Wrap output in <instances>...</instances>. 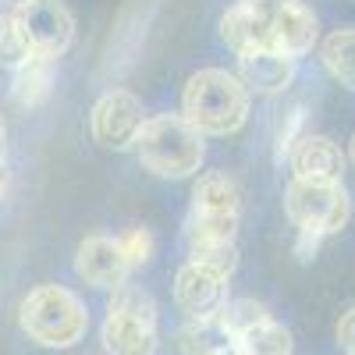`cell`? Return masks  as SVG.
Returning a JSON list of instances; mask_svg holds the SVG:
<instances>
[{"label": "cell", "mask_w": 355, "mask_h": 355, "mask_svg": "<svg viewBox=\"0 0 355 355\" xmlns=\"http://www.w3.org/2000/svg\"><path fill=\"white\" fill-rule=\"evenodd\" d=\"M323 57V68H327L341 85L355 89V28H338L323 40L320 46Z\"/></svg>", "instance_id": "18"}, {"label": "cell", "mask_w": 355, "mask_h": 355, "mask_svg": "<svg viewBox=\"0 0 355 355\" xmlns=\"http://www.w3.org/2000/svg\"><path fill=\"white\" fill-rule=\"evenodd\" d=\"M174 302L192 320H210L227 306V281L196 263H185L174 277Z\"/></svg>", "instance_id": "11"}, {"label": "cell", "mask_w": 355, "mask_h": 355, "mask_svg": "<svg viewBox=\"0 0 355 355\" xmlns=\"http://www.w3.org/2000/svg\"><path fill=\"white\" fill-rule=\"evenodd\" d=\"M220 36L224 43L245 57V53H256V50H274L270 46V36H266V25L259 18V11L249 4V0H234V4L224 11L220 18Z\"/></svg>", "instance_id": "15"}, {"label": "cell", "mask_w": 355, "mask_h": 355, "mask_svg": "<svg viewBox=\"0 0 355 355\" xmlns=\"http://www.w3.org/2000/svg\"><path fill=\"white\" fill-rule=\"evenodd\" d=\"M103 348L110 355L157 352V302L150 291H142L135 284L114 288L107 320H103Z\"/></svg>", "instance_id": "5"}, {"label": "cell", "mask_w": 355, "mask_h": 355, "mask_svg": "<svg viewBox=\"0 0 355 355\" xmlns=\"http://www.w3.org/2000/svg\"><path fill=\"white\" fill-rule=\"evenodd\" d=\"M178 348H182V355H231L239 341L217 316H210V320H189L178 331Z\"/></svg>", "instance_id": "17"}, {"label": "cell", "mask_w": 355, "mask_h": 355, "mask_svg": "<svg viewBox=\"0 0 355 355\" xmlns=\"http://www.w3.org/2000/svg\"><path fill=\"white\" fill-rule=\"evenodd\" d=\"M288 164L302 182H341L345 174V157L327 135H302L288 153Z\"/></svg>", "instance_id": "13"}, {"label": "cell", "mask_w": 355, "mask_h": 355, "mask_svg": "<svg viewBox=\"0 0 355 355\" xmlns=\"http://www.w3.org/2000/svg\"><path fill=\"white\" fill-rule=\"evenodd\" d=\"M53 82H57V61L50 57H28L25 64L15 68V78H11V96L18 107H40L50 100L53 93Z\"/></svg>", "instance_id": "16"}, {"label": "cell", "mask_w": 355, "mask_h": 355, "mask_svg": "<svg viewBox=\"0 0 355 355\" xmlns=\"http://www.w3.org/2000/svg\"><path fill=\"white\" fill-rule=\"evenodd\" d=\"M28 46H25V40H21V28H18V18H15V11H0V64L4 68H18V64H25L28 61Z\"/></svg>", "instance_id": "21"}, {"label": "cell", "mask_w": 355, "mask_h": 355, "mask_svg": "<svg viewBox=\"0 0 355 355\" xmlns=\"http://www.w3.org/2000/svg\"><path fill=\"white\" fill-rule=\"evenodd\" d=\"M302 128H306V107L295 103V107L284 114L281 128H277V142H274V160H277V164L288 160V153L295 150V142L302 139Z\"/></svg>", "instance_id": "23"}, {"label": "cell", "mask_w": 355, "mask_h": 355, "mask_svg": "<svg viewBox=\"0 0 355 355\" xmlns=\"http://www.w3.org/2000/svg\"><path fill=\"white\" fill-rule=\"evenodd\" d=\"M15 18H18L28 53H36V57L57 61L75 40V18L61 0H33V4L18 8Z\"/></svg>", "instance_id": "7"}, {"label": "cell", "mask_w": 355, "mask_h": 355, "mask_svg": "<svg viewBox=\"0 0 355 355\" xmlns=\"http://www.w3.org/2000/svg\"><path fill=\"white\" fill-rule=\"evenodd\" d=\"M117 245H121L128 266H142L146 259L153 256V234L146 227H132V231H125L121 239H117Z\"/></svg>", "instance_id": "24"}, {"label": "cell", "mask_w": 355, "mask_h": 355, "mask_svg": "<svg viewBox=\"0 0 355 355\" xmlns=\"http://www.w3.org/2000/svg\"><path fill=\"white\" fill-rule=\"evenodd\" d=\"M284 214L299 231L313 234H334L348 224L352 202L341 182H302L291 178V185L284 189Z\"/></svg>", "instance_id": "6"}, {"label": "cell", "mask_w": 355, "mask_h": 355, "mask_svg": "<svg viewBox=\"0 0 355 355\" xmlns=\"http://www.w3.org/2000/svg\"><path fill=\"white\" fill-rule=\"evenodd\" d=\"M132 270L117 239H107V234H93L85 239L75 252V274L93 284V288H121L125 274Z\"/></svg>", "instance_id": "12"}, {"label": "cell", "mask_w": 355, "mask_h": 355, "mask_svg": "<svg viewBox=\"0 0 355 355\" xmlns=\"http://www.w3.org/2000/svg\"><path fill=\"white\" fill-rule=\"evenodd\" d=\"M239 352L242 355H291V334L284 323L270 316L239 338Z\"/></svg>", "instance_id": "19"}, {"label": "cell", "mask_w": 355, "mask_h": 355, "mask_svg": "<svg viewBox=\"0 0 355 355\" xmlns=\"http://www.w3.org/2000/svg\"><path fill=\"white\" fill-rule=\"evenodd\" d=\"M142 103L139 96L125 93V89H110L103 93L93 107V117H89V128H93V139L103 146V150H135V139L142 132Z\"/></svg>", "instance_id": "9"}, {"label": "cell", "mask_w": 355, "mask_h": 355, "mask_svg": "<svg viewBox=\"0 0 355 355\" xmlns=\"http://www.w3.org/2000/svg\"><path fill=\"white\" fill-rule=\"evenodd\" d=\"M4 189H8V171H4V160H0V199H4Z\"/></svg>", "instance_id": "28"}, {"label": "cell", "mask_w": 355, "mask_h": 355, "mask_svg": "<svg viewBox=\"0 0 355 355\" xmlns=\"http://www.w3.org/2000/svg\"><path fill=\"white\" fill-rule=\"evenodd\" d=\"M202 135L185 121L182 114H157L142 125L135 139L139 164L157 178H192L202 164Z\"/></svg>", "instance_id": "3"}, {"label": "cell", "mask_w": 355, "mask_h": 355, "mask_svg": "<svg viewBox=\"0 0 355 355\" xmlns=\"http://www.w3.org/2000/svg\"><path fill=\"white\" fill-rule=\"evenodd\" d=\"M8 4H11V8L18 11V8H25V4H33V0H8Z\"/></svg>", "instance_id": "29"}, {"label": "cell", "mask_w": 355, "mask_h": 355, "mask_svg": "<svg viewBox=\"0 0 355 355\" xmlns=\"http://www.w3.org/2000/svg\"><path fill=\"white\" fill-rule=\"evenodd\" d=\"M182 117L199 135H231L249 117V89L224 68H202L185 82Z\"/></svg>", "instance_id": "1"}, {"label": "cell", "mask_w": 355, "mask_h": 355, "mask_svg": "<svg viewBox=\"0 0 355 355\" xmlns=\"http://www.w3.org/2000/svg\"><path fill=\"white\" fill-rule=\"evenodd\" d=\"M4 146H8V125H4V117H0V160H4Z\"/></svg>", "instance_id": "27"}, {"label": "cell", "mask_w": 355, "mask_h": 355, "mask_svg": "<svg viewBox=\"0 0 355 355\" xmlns=\"http://www.w3.org/2000/svg\"><path fill=\"white\" fill-rule=\"evenodd\" d=\"M259 11L270 46L277 53L299 57L306 50H313L316 43V15L302 4V0H249Z\"/></svg>", "instance_id": "8"}, {"label": "cell", "mask_w": 355, "mask_h": 355, "mask_svg": "<svg viewBox=\"0 0 355 355\" xmlns=\"http://www.w3.org/2000/svg\"><path fill=\"white\" fill-rule=\"evenodd\" d=\"M231 355H242V352H239V348H234V352H231Z\"/></svg>", "instance_id": "31"}, {"label": "cell", "mask_w": 355, "mask_h": 355, "mask_svg": "<svg viewBox=\"0 0 355 355\" xmlns=\"http://www.w3.org/2000/svg\"><path fill=\"white\" fill-rule=\"evenodd\" d=\"M320 242H323V234H313V231H299V239H295V256H299L302 263H309V259L316 256Z\"/></svg>", "instance_id": "26"}, {"label": "cell", "mask_w": 355, "mask_h": 355, "mask_svg": "<svg viewBox=\"0 0 355 355\" xmlns=\"http://www.w3.org/2000/svg\"><path fill=\"white\" fill-rule=\"evenodd\" d=\"M189 252H192L189 263L202 266V270H210L224 281L234 274V266H239V249H234V242L231 245H202V249H189Z\"/></svg>", "instance_id": "22"}, {"label": "cell", "mask_w": 355, "mask_h": 355, "mask_svg": "<svg viewBox=\"0 0 355 355\" xmlns=\"http://www.w3.org/2000/svg\"><path fill=\"white\" fill-rule=\"evenodd\" d=\"M242 85L249 93H263V96H277L291 85L295 78V57L288 53H277V50H256V53H245L242 57Z\"/></svg>", "instance_id": "14"}, {"label": "cell", "mask_w": 355, "mask_h": 355, "mask_svg": "<svg viewBox=\"0 0 355 355\" xmlns=\"http://www.w3.org/2000/svg\"><path fill=\"white\" fill-rule=\"evenodd\" d=\"M217 320H220L224 327L234 334V341H239L245 331H252V327H256V323L270 320V313H266V306H263V302H256V299H234V302H227V306L217 313Z\"/></svg>", "instance_id": "20"}, {"label": "cell", "mask_w": 355, "mask_h": 355, "mask_svg": "<svg viewBox=\"0 0 355 355\" xmlns=\"http://www.w3.org/2000/svg\"><path fill=\"white\" fill-rule=\"evenodd\" d=\"M338 345H341L345 355H355V309H348L338 320Z\"/></svg>", "instance_id": "25"}, {"label": "cell", "mask_w": 355, "mask_h": 355, "mask_svg": "<svg viewBox=\"0 0 355 355\" xmlns=\"http://www.w3.org/2000/svg\"><path fill=\"white\" fill-rule=\"evenodd\" d=\"M239 214H242L239 185H234L227 174H220V171L202 174L196 182V189H192V214L185 220L189 249L231 245L234 231H239Z\"/></svg>", "instance_id": "4"}, {"label": "cell", "mask_w": 355, "mask_h": 355, "mask_svg": "<svg viewBox=\"0 0 355 355\" xmlns=\"http://www.w3.org/2000/svg\"><path fill=\"white\" fill-rule=\"evenodd\" d=\"M150 18H153V0H128L125 4L107 40L103 75H121L135 61V53L142 50V40H146V28H150Z\"/></svg>", "instance_id": "10"}, {"label": "cell", "mask_w": 355, "mask_h": 355, "mask_svg": "<svg viewBox=\"0 0 355 355\" xmlns=\"http://www.w3.org/2000/svg\"><path fill=\"white\" fill-rule=\"evenodd\" d=\"M18 323L28 341L43 348H71L89 331V313L75 291L61 284H40L21 299Z\"/></svg>", "instance_id": "2"}, {"label": "cell", "mask_w": 355, "mask_h": 355, "mask_svg": "<svg viewBox=\"0 0 355 355\" xmlns=\"http://www.w3.org/2000/svg\"><path fill=\"white\" fill-rule=\"evenodd\" d=\"M348 157H352V164H355V135H352V146H348Z\"/></svg>", "instance_id": "30"}]
</instances>
